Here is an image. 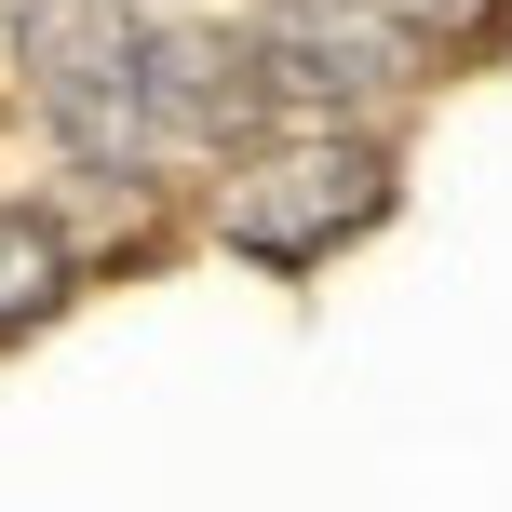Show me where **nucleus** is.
<instances>
[{"mask_svg":"<svg viewBox=\"0 0 512 512\" xmlns=\"http://www.w3.org/2000/svg\"><path fill=\"white\" fill-rule=\"evenodd\" d=\"M378 216H391V149L364 122H283V135H256L230 176H216V243L243 270H270V283L324 270Z\"/></svg>","mask_w":512,"mask_h":512,"instance_id":"f03ea898","label":"nucleus"},{"mask_svg":"<svg viewBox=\"0 0 512 512\" xmlns=\"http://www.w3.org/2000/svg\"><path fill=\"white\" fill-rule=\"evenodd\" d=\"M14 68L41 95V122L68 135L81 176L149 189L176 162V122H162V27L135 0H14Z\"/></svg>","mask_w":512,"mask_h":512,"instance_id":"f257e3e1","label":"nucleus"},{"mask_svg":"<svg viewBox=\"0 0 512 512\" xmlns=\"http://www.w3.org/2000/svg\"><path fill=\"white\" fill-rule=\"evenodd\" d=\"M243 54L297 122H364V108H391L418 81V41L391 0H256Z\"/></svg>","mask_w":512,"mask_h":512,"instance_id":"7ed1b4c3","label":"nucleus"},{"mask_svg":"<svg viewBox=\"0 0 512 512\" xmlns=\"http://www.w3.org/2000/svg\"><path fill=\"white\" fill-rule=\"evenodd\" d=\"M68 270H81V256H68V230H54L41 203H0V351L68 297Z\"/></svg>","mask_w":512,"mask_h":512,"instance_id":"20e7f679","label":"nucleus"},{"mask_svg":"<svg viewBox=\"0 0 512 512\" xmlns=\"http://www.w3.org/2000/svg\"><path fill=\"white\" fill-rule=\"evenodd\" d=\"M391 14H405V41H418V54H472V41H499L512 0H391Z\"/></svg>","mask_w":512,"mask_h":512,"instance_id":"39448f33","label":"nucleus"}]
</instances>
